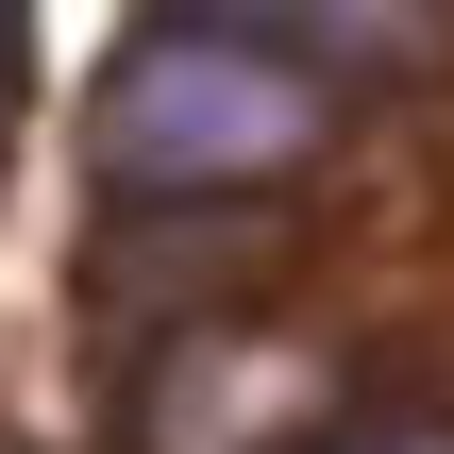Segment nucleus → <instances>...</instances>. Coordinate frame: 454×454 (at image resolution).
Segmentation results:
<instances>
[{
  "mask_svg": "<svg viewBox=\"0 0 454 454\" xmlns=\"http://www.w3.org/2000/svg\"><path fill=\"white\" fill-rule=\"evenodd\" d=\"M0 101H17V17H0Z\"/></svg>",
  "mask_w": 454,
  "mask_h": 454,
  "instance_id": "7ed1b4c3",
  "label": "nucleus"
},
{
  "mask_svg": "<svg viewBox=\"0 0 454 454\" xmlns=\"http://www.w3.org/2000/svg\"><path fill=\"white\" fill-rule=\"evenodd\" d=\"M320 371H236V337H185V371L152 387V454H202L219 421H303Z\"/></svg>",
  "mask_w": 454,
  "mask_h": 454,
  "instance_id": "f03ea898",
  "label": "nucleus"
},
{
  "mask_svg": "<svg viewBox=\"0 0 454 454\" xmlns=\"http://www.w3.org/2000/svg\"><path fill=\"white\" fill-rule=\"evenodd\" d=\"M303 135H320V84L270 67V34H236V17H168V34H135L118 84H101V185H135V202H168V185H253V168H286Z\"/></svg>",
  "mask_w": 454,
  "mask_h": 454,
  "instance_id": "f257e3e1",
  "label": "nucleus"
},
{
  "mask_svg": "<svg viewBox=\"0 0 454 454\" xmlns=\"http://www.w3.org/2000/svg\"><path fill=\"white\" fill-rule=\"evenodd\" d=\"M404 454H421V438H404Z\"/></svg>",
  "mask_w": 454,
  "mask_h": 454,
  "instance_id": "20e7f679",
  "label": "nucleus"
}]
</instances>
